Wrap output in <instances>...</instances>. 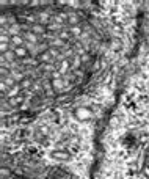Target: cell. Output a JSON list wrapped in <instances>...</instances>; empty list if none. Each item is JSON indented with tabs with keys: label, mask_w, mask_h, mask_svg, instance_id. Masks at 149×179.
Masks as SVG:
<instances>
[{
	"label": "cell",
	"mask_w": 149,
	"mask_h": 179,
	"mask_svg": "<svg viewBox=\"0 0 149 179\" xmlns=\"http://www.w3.org/2000/svg\"><path fill=\"white\" fill-rule=\"evenodd\" d=\"M93 109L90 105H79L75 110H74V118L80 120V121H86L90 118H93Z\"/></svg>",
	"instance_id": "cell-1"
},
{
	"label": "cell",
	"mask_w": 149,
	"mask_h": 179,
	"mask_svg": "<svg viewBox=\"0 0 149 179\" xmlns=\"http://www.w3.org/2000/svg\"><path fill=\"white\" fill-rule=\"evenodd\" d=\"M13 52H14V55H16L18 58H27V57H30V50H28L25 46L14 47V49H13Z\"/></svg>",
	"instance_id": "cell-3"
},
{
	"label": "cell",
	"mask_w": 149,
	"mask_h": 179,
	"mask_svg": "<svg viewBox=\"0 0 149 179\" xmlns=\"http://www.w3.org/2000/svg\"><path fill=\"white\" fill-rule=\"evenodd\" d=\"M58 36H60V39H68V38H71V33H68L66 30H63Z\"/></svg>",
	"instance_id": "cell-6"
},
{
	"label": "cell",
	"mask_w": 149,
	"mask_h": 179,
	"mask_svg": "<svg viewBox=\"0 0 149 179\" xmlns=\"http://www.w3.org/2000/svg\"><path fill=\"white\" fill-rule=\"evenodd\" d=\"M50 154H52V157H54V159L61 160V162H66V160H69V159H71V152H69V151H66V149H55V151H52Z\"/></svg>",
	"instance_id": "cell-2"
},
{
	"label": "cell",
	"mask_w": 149,
	"mask_h": 179,
	"mask_svg": "<svg viewBox=\"0 0 149 179\" xmlns=\"http://www.w3.org/2000/svg\"><path fill=\"white\" fill-rule=\"evenodd\" d=\"M30 32H33L35 35H43V33L46 32V27H44L43 24H33Z\"/></svg>",
	"instance_id": "cell-4"
},
{
	"label": "cell",
	"mask_w": 149,
	"mask_h": 179,
	"mask_svg": "<svg viewBox=\"0 0 149 179\" xmlns=\"http://www.w3.org/2000/svg\"><path fill=\"white\" fill-rule=\"evenodd\" d=\"M19 83H21V88H22V90H27V88H28L33 82H32L30 79H24V80H21Z\"/></svg>",
	"instance_id": "cell-5"
}]
</instances>
